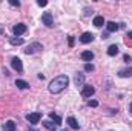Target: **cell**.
Segmentation results:
<instances>
[{
    "label": "cell",
    "mask_w": 132,
    "mask_h": 131,
    "mask_svg": "<svg viewBox=\"0 0 132 131\" xmlns=\"http://www.w3.org/2000/svg\"><path fill=\"white\" fill-rule=\"evenodd\" d=\"M31 131H34V130H31Z\"/></svg>",
    "instance_id": "obj_29"
},
{
    "label": "cell",
    "mask_w": 132,
    "mask_h": 131,
    "mask_svg": "<svg viewBox=\"0 0 132 131\" xmlns=\"http://www.w3.org/2000/svg\"><path fill=\"white\" fill-rule=\"evenodd\" d=\"M49 119H51V120H54L57 127L62 123V117H60V116H57V114H54V113H51V114H49Z\"/></svg>",
    "instance_id": "obj_20"
},
{
    "label": "cell",
    "mask_w": 132,
    "mask_h": 131,
    "mask_svg": "<svg viewBox=\"0 0 132 131\" xmlns=\"http://www.w3.org/2000/svg\"><path fill=\"white\" fill-rule=\"evenodd\" d=\"M68 83H69V77H68L66 74H62V76L55 77L54 80H51V83H49V91L54 93V94L62 93L66 86H68Z\"/></svg>",
    "instance_id": "obj_1"
},
{
    "label": "cell",
    "mask_w": 132,
    "mask_h": 131,
    "mask_svg": "<svg viewBox=\"0 0 132 131\" xmlns=\"http://www.w3.org/2000/svg\"><path fill=\"white\" fill-rule=\"evenodd\" d=\"M15 86H19L20 90H26V88H29V83H28V82H25V80L17 79V80H15Z\"/></svg>",
    "instance_id": "obj_18"
},
{
    "label": "cell",
    "mask_w": 132,
    "mask_h": 131,
    "mask_svg": "<svg viewBox=\"0 0 132 131\" xmlns=\"http://www.w3.org/2000/svg\"><path fill=\"white\" fill-rule=\"evenodd\" d=\"M118 77H132V66L123 68L118 71Z\"/></svg>",
    "instance_id": "obj_9"
},
{
    "label": "cell",
    "mask_w": 132,
    "mask_h": 131,
    "mask_svg": "<svg viewBox=\"0 0 132 131\" xmlns=\"http://www.w3.org/2000/svg\"><path fill=\"white\" fill-rule=\"evenodd\" d=\"M94 93H95V88H94V86H91V85H83V90H81V96H83V97H91Z\"/></svg>",
    "instance_id": "obj_7"
},
{
    "label": "cell",
    "mask_w": 132,
    "mask_h": 131,
    "mask_svg": "<svg viewBox=\"0 0 132 131\" xmlns=\"http://www.w3.org/2000/svg\"><path fill=\"white\" fill-rule=\"evenodd\" d=\"M128 39H129V40H132V31H129V33H128V35H126V40H128Z\"/></svg>",
    "instance_id": "obj_27"
},
{
    "label": "cell",
    "mask_w": 132,
    "mask_h": 131,
    "mask_svg": "<svg viewBox=\"0 0 132 131\" xmlns=\"http://www.w3.org/2000/svg\"><path fill=\"white\" fill-rule=\"evenodd\" d=\"M66 122H68V125H69L72 130H78V127H80V125H78V122L75 120V117H72V116H71V117H68V120H66Z\"/></svg>",
    "instance_id": "obj_13"
},
{
    "label": "cell",
    "mask_w": 132,
    "mask_h": 131,
    "mask_svg": "<svg viewBox=\"0 0 132 131\" xmlns=\"http://www.w3.org/2000/svg\"><path fill=\"white\" fill-rule=\"evenodd\" d=\"M85 71H94V65L92 63H85Z\"/></svg>",
    "instance_id": "obj_21"
},
{
    "label": "cell",
    "mask_w": 132,
    "mask_h": 131,
    "mask_svg": "<svg viewBox=\"0 0 132 131\" xmlns=\"http://www.w3.org/2000/svg\"><path fill=\"white\" fill-rule=\"evenodd\" d=\"M9 3H11L12 6H20V2H15V0H9Z\"/></svg>",
    "instance_id": "obj_23"
},
{
    "label": "cell",
    "mask_w": 132,
    "mask_h": 131,
    "mask_svg": "<svg viewBox=\"0 0 132 131\" xmlns=\"http://www.w3.org/2000/svg\"><path fill=\"white\" fill-rule=\"evenodd\" d=\"M69 46H74V37L72 35L69 37Z\"/></svg>",
    "instance_id": "obj_26"
},
{
    "label": "cell",
    "mask_w": 132,
    "mask_h": 131,
    "mask_svg": "<svg viewBox=\"0 0 132 131\" xmlns=\"http://www.w3.org/2000/svg\"><path fill=\"white\" fill-rule=\"evenodd\" d=\"M123 59H125V62H131V60H132V57H131V56H128V54H126Z\"/></svg>",
    "instance_id": "obj_25"
},
{
    "label": "cell",
    "mask_w": 132,
    "mask_h": 131,
    "mask_svg": "<svg viewBox=\"0 0 132 131\" xmlns=\"http://www.w3.org/2000/svg\"><path fill=\"white\" fill-rule=\"evenodd\" d=\"M26 30H28V28H26V25H25V23H17V25H14L12 33L19 37V35H22V34L26 33Z\"/></svg>",
    "instance_id": "obj_4"
},
{
    "label": "cell",
    "mask_w": 132,
    "mask_h": 131,
    "mask_svg": "<svg viewBox=\"0 0 132 131\" xmlns=\"http://www.w3.org/2000/svg\"><path fill=\"white\" fill-rule=\"evenodd\" d=\"M129 111H131V114H132V103H131V106H129Z\"/></svg>",
    "instance_id": "obj_28"
},
{
    "label": "cell",
    "mask_w": 132,
    "mask_h": 131,
    "mask_svg": "<svg viewBox=\"0 0 132 131\" xmlns=\"http://www.w3.org/2000/svg\"><path fill=\"white\" fill-rule=\"evenodd\" d=\"M74 82H75V85H77V86H83V85H85V74H83V72L75 74Z\"/></svg>",
    "instance_id": "obj_10"
},
{
    "label": "cell",
    "mask_w": 132,
    "mask_h": 131,
    "mask_svg": "<svg viewBox=\"0 0 132 131\" xmlns=\"http://www.w3.org/2000/svg\"><path fill=\"white\" fill-rule=\"evenodd\" d=\"M40 119H42V114H40V113H29V114L26 116V120H28L29 123H32V125L38 123Z\"/></svg>",
    "instance_id": "obj_5"
},
{
    "label": "cell",
    "mask_w": 132,
    "mask_h": 131,
    "mask_svg": "<svg viewBox=\"0 0 132 131\" xmlns=\"http://www.w3.org/2000/svg\"><path fill=\"white\" fill-rule=\"evenodd\" d=\"M38 49H43L42 43H38V42H34V43H31V45H28V46H26L25 53H26V54H34V53H37Z\"/></svg>",
    "instance_id": "obj_2"
},
{
    "label": "cell",
    "mask_w": 132,
    "mask_h": 131,
    "mask_svg": "<svg viewBox=\"0 0 132 131\" xmlns=\"http://www.w3.org/2000/svg\"><path fill=\"white\" fill-rule=\"evenodd\" d=\"M81 59H83L85 62H91V60L94 59V53H92V51H83V53H81Z\"/></svg>",
    "instance_id": "obj_12"
},
{
    "label": "cell",
    "mask_w": 132,
    "mask_h": 131,
    "mask_svg": "<svg viewBox=\"0 0 132 131\" xmlns=\"http://www.w3.org/2000/svg\"><path fill=\"white\" fill-rule=\"evenodd\" d=\"M97 105H98L97 100H89V106H97Z\"/></svg>",
    "instance_id": "obj_24"
},
{
    "label": "cell",
    "mask_w": 132,
    "mask_h": 131,
    "mask_svg": "<svg viewBox=\"0 0 132 131\" xmlns=\"http://www.w3.org/2000/svg\"><path fill=\"white\" fill-rule=\"evenodd\" d=\"M11 66L17 71V72H22L23 71V65H22V60L19 57H12L11 59Z\"/></svg>",
    "instance_id": "obj_6"
},
{
    "label": "cell",
    "mask_w": 132,
    "mask_h": 131,
    "mask_svg": "<svg viewBox=\"0 0 132 131\" xmlns=\"http://www.w3.org/2000/svg\"><path fill=\"white\" fill-rule=\"evenodd\" d=\"M3 131H15V123L12 120H8L3 123Z\"/></svg>",
    "instance_id": "obj_14"
},
{
    "label": "cell",
    "mask_w": 132,
    "mask_h": 131,
    "mask_svg": "<svg viewBox=\"0 0 132 131\" xmlns=\"http://www.w3.org/2000/svg\"><path fill=\"white\" fill-rule=\"evenodd\" d=\"M106 28H108V33H115V31H118L120 25L115 23V22H108L106 23Z\"/></svg>",
    "instance_id": "obj_11"
},
{
    "label": "cell",
    "mask_w": 132,
    "mask_h": 131,
    "mask_svg": "<svg viewBox=\"0 0 132 131\" xmlns=\"http://www.w3.org/2000/svg\"><path fill=\"white\" fill-rule=\"evenodd\" d=\"M117 54H118V46H117V45H111V46L108 48V56L114 57V56H117Z\"/></svg>",
    "instance_id": "obj_15"
},
{
    "label": "cell",
    "mask_w": 132,
    "mask_h": 131,
    "mask_svg": "<svg viewBox=\"0 0 132 131\" xmlns=\"http://www.w3.org/2000/svg\"><path fill=\"white\" fill-rule=\"evenodd\" d=\"M37 5H38V6H46V5H48V2H46V0H38V2H37Z\"/></svg>",
    "instance_id": "obj_22"
},
{
    "label": "cell",
    "mask_w": 132,
    "mask_h": 131,
    "mask_svg": "<svg viewBox=\"0 0 132 131\" xmlns=\"http://www.w3.org/2000/svg\"><path fill=\"white\" fill-rule=\"evenodd\" d=\"M94 40V34L89 33V31H86V33L81 34V37H80V42L81 43H91Z\"/></svg>",
    "instance_id": "obj_8"
},
{
    "label": "cell",
    "mask_w": 132,
    "mask_h": 131,
    "mask_svg": "<svg viewBox=\"0 0 132 131\" xmlns=\"http://www.w3.org/2000/svg\"><path fill=\"white\" fill-rule=\"evenodd\" d=\"M42 22L46 25V26H54V20H52V14L51 12H43L42 14Z\"/></svg>",
    "instance_id": "obj_3"
},
{
    "label": "cell",
    "mask_w": 132,
    "mask_h": 131,
    "mask_svg": "<svg viewBox=\"0 0 132 131\" xmlns=\"http://www.w3.org/2000/svg\"><path fill=\"white\" fill-rule=\"evenodd\" d=\"M43 127L48 128V130H51V131H55L57 128H59L55 123H52V120H45V122H43Z\"/></svg>",
    "instance_id": "obj_17"
},
{
    "label": "cell",
    "mask_w": 132,
    "mask_h": 131,
    "mask_svg": "<svg viewBox=\"0 0 132 131\" xmlns=\"http://www.w3.org/2000/svg\"><path fill=\"white\" fill-rule=\"evenodd\" d=\"M9 43L14 45V46H15V45H22V43H23V39H22V37H9Z\"/></svg>",
    "instance_id": "obj_19"
},
{
    "label": "cell",
    "mask_w": 132,
    "mask_h": 131,
    "mask_svg": "<svg viewBox=\"0 0 132 131\" xmlns=\"http://www.w3.org/2000/svg\"><path fill=\"white\" fill-rule=\"evenodd\" d=\"M94 26H97V28H100V26H103L104 25V19H103V16H97V17H94Z\"/></svg>",
    "instance_id": "obj_16"
}]
</instances>
